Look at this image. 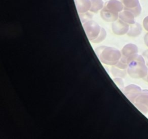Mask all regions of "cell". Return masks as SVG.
<instances>
[{"label":"cell","mask_w":148,"mask_h":139,"mask_svg":"<svg viewBox=\"0 0 148 139\" xmlns=\"http://www.w3.org/2000/svg\"><path fill=\"white\" fill-rule=\"evenodd\" d=\"M128 65L127 73L132 78L135 79L143 78L147 74L148 67L142 55L134 54L126 60Z\"/></svg>","instance_id":"1"},{"label":"cell","mask_w":148,"mask_h":139,"mask_svg":"<svg viewBox=\"0 0 148 139\" xmlns=\"http://www.w3.org/2000/svg\"><path fill=\"white\" fill-rule=\"evenodd\" d=\"M95 52L100 61L108 65H115L121 57V51L109 46H102L97 47L95 49Z\"/></svg>","instance_id":"2"},{"label":"cell","mask_w":148,"mask_h":139,"mask_svg":"<svg viewBox=\"0 0 148 139\" xmlns=\"http://www.w3.org/2000/svg\"><path fill=\"white\" fill-rule=\"evenodd\" d=\"M83 27L88 39L91 42L98 37L102 29V27L98 23L91 20L84 22Z\"/></svg>","instance_id":"3"},{"label":"cell","mask_w":148,"mask_h":139,"mask_svg":"<svg viewBox=\"0 0 148 139\" xmlns=\"http://www.w3.org/2000/svg\"><path fill=\"white\" fill-rule=\"evenodd\" d=\"M134 104L143 114L148 112V89H142L136 98Z\"/></svg>","instance_id":"4"},{"label":"cell","mask_w":148,"mask_h":139,"mask_svg":"<svg viewBox=\"0 0 148 139\" xmlns=\"http://www.w3.org/2000/svg\"><path fill=\"white\" fill-rule=\"evenodd\" d=\"M123 5L124 10L132 12L135 17L139 16L141 13L142 8L139 0H118Z\"/></svg>","instance_id":"5"},{"label":"cell","mask_w":148,"mask_h":139,"mask_svg":"<svg viewBox=\"0 0 148 139\" xmlns=\"http://www.w3.org/2000/svg\"><path fill=\"white\" fill-rule=\"evenodd\" d=\"M142 89L141 88L135 84H130L126 86L123 92L124 95L126 96V97L134 104L136 98L139 95V93L142 92Z\"/></svg>","instance_id":"6"},{"label":"cell","mask_w":148,"mask_h":139,"mask_svg":"<svg viewBox=\"0 0 148 139\" xmlns=\"http://www.w3.org/2000/svg\"><path fill=\"white\" fill-rule=\"evenodd\" d=\"M130 28V25L124 22L120 19L114 21L112 24L113 32L117 35H124L127 33Z\"/></svg>","instance_id":"7"},{"label":"cell","mask_w":148,"mask_h":139,"mask_svg":"<svg viewBox=\"0 0 148 139\" xmlns=\"http://www.w3.org/2000/svg\"><path fill=\"white\" fill-rule=\"evenodd\" d=\"M138 48L136 45L132 43H128L125 45L121 51V57L120 60L126 63V60L127 58L130 57L131 56L138 54Z\"/></svg>","instance_id":"8"},{"label":"cell","mask_w":148,"mask_h":139,"mask_svg":"<svg viewBox=\"0 0 148 139\" xmlns=\"http://www.w3.org/2000/svg\"><path fill=\"white\" fill-rule=\"evenodd\" d=\"M103 7L112 12L117 13L124 10L123 3L118 0H109L105 3Z\"/></svg>","instance_id":"9"},{"label":"cell","mask_w":148,"mask_h":139,"mask_svg":"<svg viewBox=\"0 0 148 139\" xmlns=\"http://www.w3.org/2000/svg\"><path fill=\"white\" fill-rule=\"evenodd\" d=\"M119 13L112 12L105 7H103L100 12L101 18L106 22H114L118 20Z\"/></svg>","instance_id":"10"},{"label":"cell","mask_w":148,"mask_h":139,"mask_svg":"<svg viewBox=\"0 0 148 139\" xmlns=\"http://www.w3.org/2000/svg\"><path fill=\"white\" fill-rule=\"evenodd\" d=\"M77 11L79 14H83L90 10L91 0H74Z\"/></svg>","instance_id":"11"},{"label":"cell","mask_w":148,"mask_h":139,"mask_svg":"<svg viewBox=\"0 0 148 139\" xmlns=\"http://www.w3.org/2000/svg\"><path fill=\"white\" fill-rule=\"evenodd\" d=\"M135 16L130 11L124 10L119 13V18L124 22L131 25L134 24L135 22Z\"/></svg>","instance_id":"12"},{"label":"cell","mask_w":148,"mask_h":139,"mask_svg":"<svg viewBox=\"0 0 148 139\" xmlns=\"http://www.w3.org/2000/svg\"><path fill=\"white\" fill-rule=\"evenodd\" d=\"M142 31V28L140 24L138 22H135L133 24L130 25L129 30L127 34L128 36L135 37L140 35Z\"/></svg>","instance_id":"13"},{"label":"cell","mask_w":148,"mask_h":139,"mask_svg":"<svg viewBox=\"0 0 148 139\" xmlns=\"http://www.w3.org/2000/svg\"><path fill=\"white\" fill-rule=\"evenodd\" d=\"M127 73V70L123 69L118 67L116 65L112 66L111 73L114 77H121L124 78L125 77Z\"/></svg>","instance_id":"14"},{"label":"cell","mask_w":148,"mask_h":139,"mask_svg":"<svg viewBox=\"0 0 148 139\" xmlns=\"http://www.w3.org/2000/svg\"><path fill=\"white\" fill-rule=\"evenodd\" d=\"M91 5L90 11L92 13H98L101 10L104 6L103 2L102 0H91Z\"/></svg>","instance_id":"15"},{"label":"cell","mask_w":148,"mask_h":139,"mask_svg":"<svg viewBox=\"0 0 148 139\" xmlns=\"http://www.w3.org/2000/svg\"><path fill=\"white\" fill-rule=\"evenodd\" d=\"M106 36V32L104 28H102V29H101V32L99 34V35L98 36V37L95 39L94 40L92 43H99L100 42H101L102 41H103L105 37Z\"/></svg>","instance_id":"16"},{"label":"cell","mask_w":148,"mask_h":139,"mask_svg":"<svg viewBox=\"0 0 148 139\" xmlns=\"http://www.w3.org/2000/svg\"><path fill=\"white\" fill-rule=\"evenodd\" d=\"M114 82L116 84V85L119 88V89L123 92L124 89V81L121 77H115L113 79Z\"/></svg>","instance_id":"17"},{"label":"cell","mask_w":148,"mask_h":139,"mask_svg":"<svg viewBox=\"0 0 148 139\" xmlns=\"http://www.w3.org/2000/svg\"><path fill=\"white\" fill-rule=\"evenodd\" d=\"M142 55L143 56V57L145 61L146 66L148 67V50H146L145 51H144L143 52Z\"/></svg>","instance_id":"18"},{"label":"cell","mask_w":148,"mask_h":139,"mask_svg":"<svg viewBox=\"0 0 148 139\" xmlns=\"http://www.w3.org/2000/svg\"><path fill=\"white\" fill-rule=\"evenodd\" d=\"M143 26L145 29L148 32V16L144 18L143 20Z\"/></svg>","instance_id":"19"},{"label":"cell","mask_w":148,"mask_h":139,"mask_svg":"<svg viewBox=\"0 0 148 139\" xmlns=\"http://www.w3.org/2000/svg\"><path fill=\"white\" fill-rule=\"evenodd\" d=\"M144 42L146 46L148 47V33H147L144 36Z\"/></svg>","instance_id":"20"},{"label":"cell","mask_w":148,"mask_h":139,"mask_svg":"<svg viewBox=\"0 0 148 139\" xmlns=\"http://www.w3.org/2000/svg\"><path fill=\"white\" fill-rule=\"evenodd\" d=\"M145 81H146V82H148V71H147V74L146 75V76L143 78Z\"/></svg>","instance_id":"21"}]
</instances>
